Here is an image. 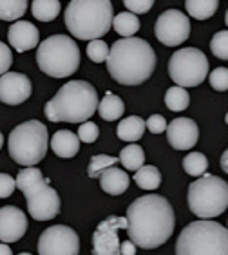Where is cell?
Masks as SVG:
<instances>
[{"label":"cell","instance_id":"cell-38","mask_svg":"<svg viewBox=\"0 0 228 255\" xmlns=\"http://www.w3.org/2000/svg\"><path fill=\"white\" fill-rule=\"evenodd\" d=\"M167 122H165V118L161 116V114H152L149 120H147V128H149L152 134H161L167 130Z\"/></svg>","mask_w":228,"mask_h":255},{"label":"cell","instance_id":"cell-22","mask_svg":"<svg viewBox=\"0 0 228 255\" xmlns=\"http://www.w3.org/2000/svg\"><path fill=\"white\" fill-rule=\"evenodd\" d=\"M119 163L123 165L127 170L138 172L145 165V152L138 143H129L127 147L121 148L119 152Z\"/></svg>","mask_w":228,"mask_h":255},{"label":"cell","instance_id":"cell-24","mask_svg":"<svg viewBox=\"0 0 228 255\" xmlns=\"http://www.w3.org/2000/svg\"><path fill=\"white\" fill-rule=\"evenodd\" d=\"M187 13L196 20H207L216 15L219 7V0H187Z\"/></svg>","mask_w":228,"mask_h":255},{"label":"cell","instance_id":"cell-31","mask_svg":"<svg viewBox=\"0 0 228 255\" xmlns=\"http://www.w3.org/2000/svg\"><path fill=\"white\" fill-rule=\"evenodd\" d=\"M210 51L216 58L228 60V31H218L214 34L210 42Z\"/></svg>","mask_w":228,"mask_h":255},{"label":"cell","instance_id":"cell-8","mask_svg":"<svg viewBox=\"0 0 228 255\" xmlns=\"http://www.w3.org/2000/svg\"><path fill=\"white\" fill-rule=\"evenodd\" d=\"M189 208L199 219H212L228 208V183L205 174L189 185Z\"/></svg>","mask_w":228,"mask_h":255},{"label":"cell","instance_id":"cell-3","mask_svg":"<svg viewBox=\"0 0 228 255\" xmlns=\"http://www.w3.org/2000/svg\"><path fill=\"white\" fill-rule=\"evenodd\" d=\"M100 98L95 85L85 80H73L58 89L53 100L45 103V118L53 123H84L98 111Z\"/></svg>","mask_w":228,"mask_h":255},{"label":"cell","instance_id":"cell-10","mask_svg":"<svg viewBox=\"0 0 228 255\" xmlns=\"http://www.w3.org/2000/svg\"><path fill=\"white\" fill-rule=\"evenodd\" d=\"M80 237L73 228L55 225L45 228L38 239V255H78Z\"/></svg>","mask_w":228,"mask_h":255},{"label":"cell","instance_id":"cell-9","mask_svg":"<svg viewBox=\"0 0 228 255\" xmlns=\"http://www.w3.org/2000/svg\"><path fill=\"white\" fill-rule=\"evenodd\" d=\"M209 74V60L203 51L196 47H183L170 56L169 76L179 87L201 85Z\"/></svg>","mask_w":228,"mask_h":255},{"label":"cell","instance_id":"cell-29","mask_svg":"<svg viewBox=\"0 0 228 255\" xmlns=\"http://www.w3.org/2000/svg\"><path fill=\"white\" fill-rule=\"evenodd\" d=\"M209 168V159L201 152H190L187 157H183V170L194 177L205 176V172Z\"/></svg>","mask_w":228,"mask_h":255},{"label":"cell","instance_id":"cell-11","mask_svg":"<svg viewBox=\"0 0 228 255\" xmlns=\"http://www.w3.org/2000/svg\"><path fill=\"white\" fill-rule=\"evenodd\" d=\"M154 33L163 45L176 47V45L187 42V38L190 36V20L181 11L167 9L156 20Z\"/></svg>","mask_w":228,"mask_h":255},{"label":"cell","instance_id":"cell-21","mask_svg":"<svg viewBox=\"0 0 228 255\" xmlns=\"http://www.w3.org/2000/svg\"><path fill=\"white\" fill-rule=\"evenodd\" d=\"M125 113V103L123 100L116 96L114 93H107L104 96V100L98 105V114L102 116V120L105 122H116L123 116Z\"/></svg>","mask_w":228,"mask_h":255},{"label":"cell","instance_id":"cell-18","mask_svg":"<svg viewBox=\"0 0 228 255\" xmlns=\"http://www.w3.org/2000/svg\"><path fill=\"white\" fill-rule=\"evenodd\" d=\"M51 148L62 159H71L75 157L80 150V137L78 134L71 130H58L51 137Z\"/></svg>","mask_w":228,"mask_h":255},{"label":"cell","instance_id":"cell-25","mask_svg":"<svg viewBox=\"0 0 228 255\" xmlns=\"http://www.w3.org/2000/svg\"><path fill=\"white\" fill-rule=\"evenodd\" d=\"M60 0H33L31 13L40 22H51L60 15Z\"/></svg>","mask_w":228,"mask_h":255},{"label":"cell","instance_id":"cell-42","mask_svg":"<svg viewBox=\"0 0 228 255\" xmlns=\"http://www.w3.org/2000/svg\"><path fill=\"white\" fill-rule=\"evenodd\" d=\"M2 145H4V136H2V132H0V148H2Z\"/></svg>","mask_w":228,"mask_h":255},{"label":"cell","instance_id":"cell-27","mask_svg":"<svg viewBox=\"0 0 228 255\" xmlns=\"http://www.w3.org/2000/svg\"><path fill=\"white\" fill-rule=\"evenodd\" d=\"M165 105L174 111V113H181L190 105V94L187 93L185 87H179V85H172V87L167 91L165 94Z\"/></svg>","mask_w":228,"mask_h":255},{"label":"cell","instance_id":"cell-43","mask_svg":"<svg viewBox=\"0 0 228 255\" xmlns=\"http://www.w3.org/2000/svg\"><path fill=\"white\" fill-rule=\"evenodd\" d=\"M225 22H227V27H228V11H227V16H225Z\"/></svg>","mask_w":228,"mask_h":255},{"label":"cell","instance_id":"cell-41","mask_svg":"<svg viewBox=\"0 0 228 255\" xmlns=\"http://www.w3.org/2000/svg\"><path fill=\"white\" fill-rule=\"evenodd\" d=\"M0 255H13L11 248L7 246V243H0Z\"/></svg>","mask_w":228,"mask_h":255},{"label":"cell","instance_id":"cell-35","mask_svg":"<svg viewBox=\"0 0 228 255\" xmlns=\"http://www.w3.org/2000/svg\"><path fill=\"white\" fill-rule=\"evenodd\" d=\"M123 5L134 15H143L152 9L154 0H123Z\"/></svg>","mask_w":228,"mask_h":255},{"label":"cell","instance_id":"cell-20","mask_svg":"<svg viewBox=\"0 0 228 255\" xmlns=\"http://www.w3.org/2000/svg\"><path fill=\"white\" fill-rule=\"evenodd\" d=\"M145 128H147V122H143L139 116H129V118H123L119 122L116 134H118L119 139H123L127 143H134L141 139Z\"/></svg>","mask_w":228,"mask_h":255},{"label":"cell","instance_id":"cell-32","mask_svg":"<svg viewBox=\"0 0 228 255\" xmlns=\"http://www.w3.org/2000/svg\"><path fill=\"white\" fill-rule=\"evenodd\" d=\"M109 45L105 44L104 40H91L89 45H87V56H89L95 64H102V62H107L109 58Z\"/></svg>","mask_w":228,"mask_h":255},{"label":"cell","instance_id":"cell-1","mask_svg":"<svg viewBox=\"0 0 228 255\" xmlns=\"http://www.w3.org/2000/svg\"><path fill=\"white\" fill-rule=\"evenodd\" d=\"M127 221L129 239L143 250H152L170 239L174 234L176 217L172 205L163 196L147 194L134 199L129 205Z\"/></svg>","mask_w":228,"mask_h":255},{"label":"cell","instance_id":"cell-39","mask_svg":"<svg viewBox=\"0 0 228 255\" xmlns=\"http://www.w3.org/2000/svg\"><path fill=\"white\" fill-rule=\"evenodd\" d=\"M136 250H138V246L134 245L130 239L121 243V255H136Z\"/></svg>","mask_w":228,"mask_h":255},{"label":"cell","instance_id":"cell-26","mask_svg":"<svg viewBox=\"0 0 228 255\" xmlns=\"http://www.w3.org/2000/svg\"><path fill=\"white\" fill-rule=\"evenodd\" d=\"M134 181L138 183V187L143 188V190H156L161 185V174L152 165H143L134 174Z\"/></svg>","mask_w":228,"mask_h":255},{"label":"cell","instance_id":"cell-37","mask_svg":"<svg viewBox=\"0 0 228 255\" xmlns=\"http://www.w3.org/2000/svg\"><path fill=\"white\" fill-rule=\"evenodd\" d=\"M16 188V179L9 176V174H0V199L9 197Z\"/></svg>","mask_w":228,"mask_h":255},{"label":"cell","instance_id":"cell-16","mask_svg":"<svg viewBox=\"0 0 228 255\" xmlns=\"http://www.w3.org/2000/svg\"><path fill=\"white\" fill-rule=\"evenodd\" d=\"M27 230V217L16 206H2L0 208V241L2 243H16L24 237Z\"/></svg>","mask_w":228,"mask_h":255},{"label":"cell","instance_id":"cell-30","mask_svg":"<svg viewBox=\"0 0 228 255\" xmlns=\"http://www.w3.org/2000/svg\"><path fill=\"white\" fill-rule=\"evenodd\" d=\"M119 161V157L107 156V154H98V156L91 157V163L87 167V176L89 177H100L105 170H109L111 167H116V163Z\"/></svg>","mask_w":228,"mask_h":255},{"label":"cell","instance_id":"cell-34","mask_svg":"<svg viewBox=\"0 0 228 255\" xmlns=\"http://www.w3.org/2000/svg\"><path fill=\"white\" fill-rule=\"evenodd\" d=\"M100 136V128L96 123L93 122H84L78 128V137L80 141L84 143H95Z\"/></svg>","mask_w":228,"mask_h":255},{"label":"cell","instance_id":"cell-36","mask_svg":"<svg viewBox=\"0 0 228 255\" xmlns=\"http://www.w3.org/2000/svg\"><path fill=\"white\" fill-rule=\"evenodd\" d=\"M13 65V53L7 47V44L0 42V76L9 73V67Z\"/></svg>","mask_w":228,"mask_h":255},{"label":"cell","instance_id":"cell-44","mask_svg":"<svg viewBox=\"0 0 228 255\" xmlns=\"http://www.w3.org/2000/svg\"><path fill=\"white\" fill-rule=\"evenodd\" d=\"M225 122H227V125H228V113H227V118H225Z\"/></svg>","mask_w":228,"mask_h":255},{"label":"cell","instance_id":"cell-12","mask_svg":"<svg viewBox=\"0 0 228 255\" xmlns=\"http://www.w3.org/2000/svg\"><path fill=\"white\" fill-rule=\"evenodd\" d=\"M127 217L109 216L96 226L93 234V255H121L118 230H127Z\"/></svg>","mask_w":228,"mask_h":255},{"label":"cell","instance_id":"cell-45","mask_svg":"<svg viewBox=\"0 0 228 255\" xmlns=\"http://www.w3.org/2000/svg\"><path fill=\"white\" fill-rule=\"evenodd\" d=\"M18 255H31V254H27V252H24V254H18Z\"/></svg>","mask_w":228,"mask_h":255},{"label":"cell","instance_id":"cell-17","mask_svg":"<svg viewBox=\"0 0 228 255\" xmlns=\"http://www.w3.org/2000/svg\"><path fill=\"white\" fill-rule=\"evenodd\" d=\"M7 40L15 51L25 53V51L35 49L36 45H40V33L27 20H16L7 31Z\"/></svg>","mask_w":228,"mask_h":255},{"label":"cell","instance_id":"cell-23","mask_svg":"<svg viewBox=\"0 0 228 255\" xmlns=\"http://www.w3.org/2000/svg\"><path fill=\"white\" fill-rule=\"evenodd\" d=\"M113 27L119 36L130 38V36H134V34L138 33L141 24H139L138 15H134V13H130V11H125V13H118V15L114 16Z\"/></svg>","mask_w":228,"mask_h":255},{"label":"cell","instance_id":"cell-28","mask_svg":"<svg viewBox=\"0 0 228 255\" xmlns=\"http://www.w3.org/2000/svg\"><path fill=\"white\" fill-rule=\"evenodd\" d=\"M27 9V0H0V20L15 22Z\"/></svg>","mask_w":228,"mask_h":255},{"label":"cell","instance_id":"cell-7","mask_svg":"<svg viewBox=\"0 0 228 255\" xmlns=\"http://www.w3.org/2000/svg\"><path fill=\"white\" fill-rule=\"evenodd\" d=\"M49 145L47 128L38 120H29L16 125L9 134L7 148L13 161L22 167H35L45 157Z\"/></svg>","mask_w":228,"mask_h":255},{"label":"cell","instance_id":"cell-40","mask_svg":"<svg viewBox=\"0 0 228 255\" xmlns=\"http://www.w3.org/2000/svg\"><path fill=\"white\" fill-rule=\"evenodd\" d=\"M221 168H223V172L228 174V148L221 154Z\"/></svg>","mask_w":228,"mask_h":255},{"label":"cell","instance_id":"cell-14","mask_svg":"<svg viewBox=\"0 0 228 255\" xmlns=\"http://www.w3.org/2000/svg\"><path fill=\"white\" fill-rule=\"evenodd\" d=\"M33 93L31 80L22 73H5L0 76V102L20 105Z\"/></svg>","mask_w":228,"mask_h":255},{"label":"cell","instance_id":"cell-15","mask_svg":"<svg viewBox=\"0 0 228 255\" xmlns=\"http://www.w3.org/2000/svg\"><path fill=\"white\" fill-rule=\"evenodd\" d=\"M167 139L176 150H189L199 139V128L190 118H176L167 127Z\"/></svg>","mask_w":228,"mask_h":255},{"label":"cell","instance_id":"cell-4","mask_svg":"<svg viewBox=\"0 0 228 255\" xmlns=\"http://www.w3.org/2000/svg\"><path fill=\"white\" fill-rule=\"evenodd\" d=\"M114 22L111 0H71L65 9V27L78 40H100Z\"/></svg>","mask_w":228,"mask_h":255},{"label":"cell","instance_id":"cell-19","mask_svg":"<svg viewBox=\"0 0 228 255\" xmlns=\"http://www.w3.org/2000/svg\"><path fill=\"white\" fill-rule=\"evenodd\" d=\"M129 183L130 177L127 176V172L116 167H111L109 170H105L100 176V187H102L104 192H107L109 196H121L129 188Z\"/></svg>","mask_w":228,"mask_h":255},{"label":"cell","instance_id":"cell-2","mask_svg":"<svg viewBox=\"0 0 228 255\" xmlns=\"http://www.w3.org/2000/svg\"><path fill=\"white\" fill-rule=\"evenodd\" d=\"M156 69V53L143 38H121L114 42L107 58L111 78L121 85H141L152 76Z\"/></svg>","mask_w":228,"mask_h":255},{"label":"cell","instance_id":"cell-33","mask_svg":"<svg viewBox=\"0 0 228 255\" xmlns=\"http://www.w3.org/2000/svg\"><path fill=\"white\" fill-rule=\"evenodd\" d=\"M210 85L216 91H228V69L227 67H216L210 73Z\"/></svg>","mask_w":228,"mask_h":255},{"label":"cell","instance_id":"cell-6","mask_svg":"<svg viewBox=\"0 0 228 255\" xmlns=\"http://www.w3.org/2000/svg\"><path fill=\"white\" fill-rule=\"evenodd\" d=\"M36 64L47 76L67 78L80 67V47L71 36L53 34L40 42L36 51Z\"/></svg>","mask_w":228,"mask_h":255},{"label":"cell","instance_id":"cell-13","mask_svg":"<svg viewBox=\"0 0 228 255\" xmlns=\"http://www.w3.org/2000/svg\"><path fill=\"white\" fill-rule=\"evenodd\" d=\"M27 201V212L35 221H49L58 216L60 212V197L58 192L49 187V179L38 187L24 192Z\"/></svg>","mask_w":228,"mask_h":255},{"label":"cell","instance_id":"cell-5","mask_svg":"<svg viewBox=\"0 0 228 255\" xmlns=\"http://www.w3.org/2000/svg\"><path fill=\"white\" fill-rule=\"evenodd\" d=\"M176 255H228V228L210 219L190 223L176 241Z\"/></svg>","mask_w":228,"mask_h":255}]
</instances>
